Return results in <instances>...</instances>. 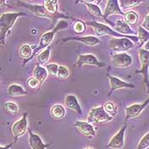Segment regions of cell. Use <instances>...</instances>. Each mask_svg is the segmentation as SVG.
Segmentation results:
<instances>
[{"label":"cell","mask_w":149,"mask_h":149,"mask_svg":"<svg viewBox=\"0 0 149 149\" xmlns=\"http://www.w3.org/2000/svg\"><path fill=\"white\" fill-rule=\"evenodd\" d=\"M21 16H26L24 12H6L1 14L0 16V38L1 45L5 46V38L8 33H10L16 20Z\"/></svg>","instance_id":"cell-1"},{"label":"cell","mask_w":149,"mask_h":149,"mask_svg":"<svg viewBox=\"0 0 149 149\" xmlns=\"http://www.w3.org/2000/svg\"><path fill=\"white\" fill-rule=\"evenodd\" d=\"M68 22L65 20H61L59 21L58 23L54 26V28L49 31V32H47V33H45L44 34L41 36L40 38V40H39V43L37 47H35L34 49H33V56H32V59L38 53V52H41L43 51L44 49H47L49 46H50V43L52 42L54 37L56 33L61 31V30H63V29H66L68 26Z\"/></svg>","instance_id":"cell-2"},{"label":"cell","mask_w":149,"mask_h":149,"mask_svg":"<svg viewBox=\"0 0 149 149\" xmlns=\"http://www.w3.org/2000/svg\"><path fill=\"white\" fill-rule=\"evenodd\" d=\"M86 25L91 26L92 28L95 30V33L96 36L98 37H104L107 35L112 36L113 38H125L130 39L134 44H137L139 43V39H138L137 36L136 35H123L117 33L116 31L113 30L112 28H110L107 25H105L102 23L97 22L95 21H92V22H88L86 23Z\"/></svg>","instance_id":"cell-3"},{"label":"cell","mask_w":149,"mask_h":149,"mask_svg":"<svg viewBox=\"0 0 149 149\" xmlns=\"http://www.w3.org/2000/svg\"><path fill=\"white\" fill-rule=\"evenodd\" d=\"M138 56L141 63V69L136 71V73H141L143 76V83L147 86L148 93L149 94V52L143 49L142 48H140L138 49Z\"/></svg>","instance_id":"cell-4"},{"label":"cell","mask_w":149,"mask_h":149,"mask_svg":"<svg viewBox=\"0 0 149 149\" xmlns=\"http://www.w3.org/2000/svg\"><path fill=\"white\" fill-rule=\"evenodd\" d=\"M113 117L110 116L105 111L103 106H100V107H94L91 110L89 116L87 118V122L91 124V123L99 124L104 122H109L113 119Z\"/></svg>","instance_id":"cell-5"},{"label":"cell","mask_w":149,"mask_h":149,"mask_svg":"<svg viewBox=\"0 0 149 149\" xmlns=\"http://www.w3.org/2000/svg\"><path fill=\"white\" fill-rule=\"evenodd\" d=\"M108 46L115 52L123 53L131 49L134 47V43L125 38H113L109 40Z\"/></svg>","instance_id":"cell-6"},{"label":"cell","mask_w":149,"mask_h":149,"mask_svg":"<svg viewBox=\"0 0 149 149\" xmlns=\"http://www.w3.org/2000/svg\"><path fill=\"white\" fill-rule=\"evenodd\" d=\"M27 115H28L27 113H25L22 115V118L16 120L11 126V133L13 137L15 139V142H16L17 140L24 136L26 134V130H28Z\"/></svg>","instance_id":"cell-7"},{"label":"cell","mask_w":149,"mask_h":149,"mask_svg":"<svg viewBox=\"0 0 149 149\" xmlns=\"http://www.w3.org/2000/svg\"><path fill=\"white\" fill-rule=\"evenodd\" d=\"M84 65L96 66L98 68H106L107 67L106 63L99 61L95 56H94L92 54H84V55L79 56L76 63L74 64V67L75 68H81Z\"/></svg>","instance_id":"cell-8"},{"label":"cell","mask_w":149,"mask_h":149,"mask_svg":"<svg viewBox=\"0 0 149 149\" xmlns=\"http://www.w3.org/2000/svg\"><path fill=\"white\" fill-rule=\"evenodd\" d=\"M111 61H112V63L114 65L115 68H125L132 64L133 58L127 52H123V53H118V54L112 55Z\"/></svg>","instance_id":"cell-9"},{"label":"cell","mask_w":149,"mask_h":149,"mask_svg":"<svg viewBox=\"0 0 149 149\" xmlns=\"http://www.w3.org/2000/svg\"><path fill=\"white\" fill-rule=\"evenodd\" d=\"M16 3L18 4L23 6V7H25L26 9L29 10L30 11L33 12L36 16L43 17V18H49V19H52V20H56L54 16L50 15L48 12L46 11V10L43 5L32 4V3H29L27 2H23V1H17Z\"/></svg>","instance_id":"cell-10"},{"label":"cell","mask_w":149,"mask_h":149,"mask_svg":"<svg viewBox=\"0 0 149 149\" xmlns=\"http://www.w3.org/2000/svg\"><path fill=\"white\" fill-rule=\"evenodd\" d=\"M127 129V125L122 127L113 137L110 139L108 144L107 145V148L122 149L125 145V136Z\"/></svg>","instance_id":"cell-11"},{"label":"cell","mask_w":149,"mask_h":149,"mask_svg":"<svg viewBox=\"0 0 149 149\" xmlns=\"http://www.w3.org/2000/svg\"><path fill=\"white\" fill-rule=\"evenodd\" d=\"M112 15H119L123 16L125 15V13L123 12L122 9L119 6L118 0H108L107 3V6L103 13V19L109 24H112V23L107 20V18L108 16Z\"/></svg>","instance_id":"cell-12"},{"label":"cell","mask_w":149,"mask_h":149,"mask_svg":"<svg viewBox=\"0 0 149 149\" xmlns=\"http://www.w3.org/2000/svg\"><path fill=\"white\" fill-rule=\"evenodd\" d=\"M149 104V97L143 103L141 104H132L125 108V122H127L129 119L137 118L139 115L141 113V112L145 109V107Z\"/></svg>","instance_id":"cell-13"},{"label":"cell","mask_w":149,"mask_h":149,"mask_svg":"<svg viewBox=\"0 0 149 149\" xmlns=\"http://www.w3.org/2000/svg\"><path fill=\"white\" fill-rule=\"evenodd\" d=\"M107 77H108V79H109V83H110V92L108 93V96H110L112 95L113 92H114L117 90H119V89H124V88H130V89H133L135 88L136 86L132 84H130L128 82L122 80L117 77L114 76H111L109 74V72H107Z\"/></svg>","instance_id":"cell-14"},{"label":"cell","mask_w":149,"mask_h":149,"mask_svg":"<svg viewBox=\"0 0 149 149\" xmlns=\"http://www.w3.org/2000/svg\"><path fill=\"white\" fill-rule=\"evenodd\" d=\"M43 6L45 7L46 11L48 12L50 15L54 16L56 19H68V15L59 13L58 12V2L56 0H45L43 1Z\"/></svg>","instance_id":"cell-15"},{"label":"cell","mask_w":149,"mask_h":149,"mask_svg":"<svg viewBox=\"0 0 149 149\" xmlns=\"http://www.w3.org/2000/svg\"><path fill=\"white\" fill-rule=\"evenodd\" d=\"M74 127L81 135L89 138L94 137L95 136V128L91 123L87 121H76L74 123Z\"/></svg>","instance_id":"cell-16"},{"label":"cell","mask_w":149,"mask_h":149,"mask_svg":"<svg viewBox=\"0 0 149 149\" xmlns=\"http://www.w3.org/2000/svg\"><path fill=\"white\" fill-rule=\"evenodd\" d=\"M63 43L68 41H78L88 46H95L102 43V41L95 36H84V37H69L61 39Z\"/></svg>","instance_id":"cell-17"},{"label":"cell","mask_w":149,"mask_h":149,"mask_svg":"<svg viewBox=\"0 0 149 149\" xmlns=\"http://www.w3.org/2000/svg\"><path fill=\"white\" fill-rule=\"evenodd\" d=\"M28 133H29L28 141L32 149H47L52 145L50 143H48V144L44 143L41 137L38 135L33 133L30 129H28Z\"/></svg>","instance_id":"cell-18"},{"label":"cell","mask_w":149,"mask_h":149,"mask_svg":"<svg viewBox=\"0 0 149 149\" xmlns=\"http://www.w3.org/2000/svg\"><path fill=\"white\" fill-rule=\"evenodd\" d=\"M65 105L70 108L71 110H73L74 112H76L78 114L81 115L83 113L82 112V108L81 106L77 97L74 95H67L65 97Z\"/></svg>","instance_id":"cell-19"},{"label":"cell","mask_w":149,"mask_h":149,"mask_svg":"<svg viewBox=\"0 0 149 149\" xmlns=\"http://www.w3.org/2000/svg\"><path fill=\"white\" fill-rule=\"evenodd\" d=\"M33 47L30 46L29 45H22L19 49V55L22 58L24 59L22 66L25 67V65L32 60V56L33 54Z\"/></svg>","instance_id":"cell-20"},{"label":"cell","mask_w":149,"mask_h":149,"mask_svg":"<svg viewBox=\"0 0 149 149\" xmlns=\"http://www.w3.org/2000/svg\"><path fill=\"white\" fill-rule=\"evenodd\" d=\"M115 31L120 34L123 35H134L135 32L130 28V25H128L125 20H118L114 25Z\"/></svg>","instance_id":"cell-21"},{"label":"cell","mask_w":149,"mask_h":149,"mask_svg":"<svg viewBox=\"0 0 149 149\" xmlns=\"http://www.w3.org/2000/svg\"><path fill=\"white\" fill-rule=\"evenodd\" d=\"M48 72L45 68H43L41 65L37 64L35 66V68L33 70V78H35L40 83V84L42 85V84L46 80L47 77H48Z\"/></svg>","instance_id":"cell-22"},{"label":"cell","mask_w":149,"mask_h":149,"mask_svg":"<svg viewBox=\"0 0 149 149\" xmlns=\"http://www.w3.org/2000/svg\"><path fill=\"white\" fill-rule=\"evenodd\" d=\"M7 94L12 97H17V96L26 95V91L23 89L22 86L17 84H10L7 88Z\"/></svg>","instance_id":"cell-23"},{"label":"cell","mask_w":149,"mask_h":149,"mask_svg":"<svg viewBox=\"0 0 149 149\" xmlns=\"http://www.w3.org/2000/svg\"><path fill=\"white\" fill-rule=\"evenodd\" d=\"M50 115L55 119H61L66 115V108L61 104H55L50 108Z\"/></svg>","instance_id":"cell-24"},{"label":"cell","mask_w":149,"mask_h":149,"mask_svg":"<svg viewBox=\"0 0 149 149\" xmlns=\"http://www.w3.org/2000/svg\"><path fill=\"white\" fill-rule=\"evenodd\" d=\"M79 3H84L87 7L88 10L92 15L95 17H99V18H103V13H102L101 9L99 8L97 4H95L94 3L90 2V1H80Z\"/></svg>","instance_id":"cell-25"},{"label":"cell","mask_w":149,"mask_h":149,"mask_svg":"<svg viewBox=\"0 0 149 149\" xmlns=\"http://www.w3.org/2000/svg\"><path fill=\"white\" fill-rule=\"evenodd\" d=\"M137 37L139 39V47H142L148 41H149V32L141 26H138Z\"/></svg>","instance_id":"cell-26"},{"label":"cell","mask_w":149,"mask_h":149,"mask_svg":"<svg viewBox=\"0 0 149 149\" xmlns=\"http://www.w3.org/2000/svg\"><path fill=\"white\" fill-rule=\"evenodd\" d=\"M124 20L128 25L133 26L137 23L138 20H139V15L134 10H128L125 13Z\"/></svg>","instance_id":"cell-27"},{"label":"cell","mask_w":149,"mask_h":149,"mask_svg":"<svg viewBox=\"0 0 149 149\" xmlns=\"http://www.w3.org/2000/svg\"><path fill=\"white\" fill-rule=\"evenodd\" d=\"M51 47L52 46H49L47 49H44L43 51H41L38 56H37V60H38V64L39 65H43L46 63L49 59L50 57V50H51Z\"/></svg>","instance_id":"cell-28"},{"label":"cell","mask_w":149,"mask_h":149,"mask_svg":"<svg viewBox=\"0 0 149 149\" xmlns=\"http://www.w3.org/2000/svg\"><path fill=\"white\" fill-rule=\"evenodd\" d=\"M86 30V23L80 20H76L72 23V31L75 34H82Z\"/></svg>","instance_id":"cell-29"},{"label":"cell","mask_w":149,"mask_h":149,"mask_svg":"<svg viewBox=\"0 0 149 149\" xmlns=\"http://www.w3.org/2000/svg\"><path fill=\"white\" fill-rule=\"evenodd\" d=\"M142 1H135V0H120L119 1V6L123 10H129L135 6H137L138 4L141 3Z\"/></svg>","instance_id":"cell-30"},{"label":"cell","mask_w":149,"mask_h":149,"mask_svg":"<svg viewBox=\"0 0 149 149\" xmlns=\"http://www.w3.org/2000/svg\"><path fill=\"white\" fill-rule=\"evenodd\" d=\"M103 107L104 109H105V111L110 116H112V117L115 116V115L117 114V113H118V107H117V106L113 102H107L106 103H104Z\"/></svg>","instance_id":"cell-31"},{"label":"cell","mask_w":149,"mask_h":149,"mask_svg":"<svg viewBox=\"0 0 149 149\" xmlns=\"http://www.w3.org/2000/svg\"><path fill=\"white\" fill-rule=\"evenodd\" d=\"M149 148V131L139 141L136 149H147Z\"/></svg>","instance_id":"cell-32"},{"label":"cell","mask_w":149,"mask_h":149,"mask_svg":"<svg viewBox=\"0 0 149 149\" xmlns=\"http://www.w3.org/2000/svg\"><path fill=\"white\" fill-rule=\"evenodd\" d=\"M3 107L4 109L11 113V114H17L18 113V111H19V108H18V106L14 102H5L4 105H3Z\"/></svg>","instance_id":"cell-33"},{"label":"cell","mask_w":149,"mask_h":149,"mask_svg":"<svg viewBox=\"0 0 149 149\" xmlns=\"http://www.w3.org/2000/svg\"><path fill=\"white\" fill-rule=\"evenodd\" d=\"M59 65L56 63H51V64H48L46 65V70L48 72V73L51 76H57L58 71H59Z\"/></svg>","instance_id":"cell-34"},{"label":"cell","mask_w":149,"mask_h":149,"mask_svg":"<svg viewBox=\"0 0 149 149\" xmlns=\"http://www.w3.org/2000/svg\"><path fill=\"white\" fill-rule=\"evenodd\" d=\"M69 76V70L68 68H66L65 66H60L59 67V71H58L57 77L60 79H65L67 78H68Z\"/></svg>","instance_id":"cell-35"},{"label":"cell","mask_w":149,"mask_h":149,"mask_svg":"<svg viewBox=\"0 0 149 149\" xmlns=\"http://www.w3.org/2000/svg\"><path fill=\"white\" fill-rule=\"evenodd\" d=\"M26 85L29 89L31 90H36V89H38L40 88L41 84L35 78L32 77V78H29L27 81H26Z\"/></svg>","instance_id":"cell-36"},{"label":"cell","mask_w":149,"mask_h":149,"mask_svg":"<svg viewBox=\"0 0 149 149\" xmlns=\"http://www.w3.org/2000/svg\"><path fill=\"white\" fill-rule=\"evenodd\" d=\"M141 26L144 27L146 30H148L149 32V12L148 14L145 16V18L142 22V24H141Z\"/></svg>","instance_id":"cell-37"},{"label":"cell","mask_w":149,"mask_h":149,"mask_svg":"<svg viewBox=\"0 0 149 149\" xmlns=\"http://www.w3.org/2000/svg\"><path fill=\"white\" fill-rule=\"evenodd\" d=\"M14 143H15V142H12V143L6 145V146H0V149H10L13 147Z\"/></svg>","instance_id":"cell-38"},{"label":"cell","mask_w":149,"mask_h":149,"mask_svg":"<svg viewBox=\"0 0 149 149\" xmlns=\"http://www.w3.org/2000/svg\"><path fill=\"white\" fill-rule=\"evenodd\" d=\"M142 49H145V50H147V51H148L149 52V41H148L144 45L142 46Z\"/></svg>","instance_id":"cell-39"},{"label":"cell","mask_w":149,"mask_h":149,"mask_svg":"<svg viewBox=\"0 0 149 149\" xmlns=\"http://www.w3.org/2000/svg\"><path fill=\"white\" fill-rule=\"evenodd\" d=\"M84 149H93V148H84Z\"/></svg>","instance_id":"cell-40"}]
</instances>
